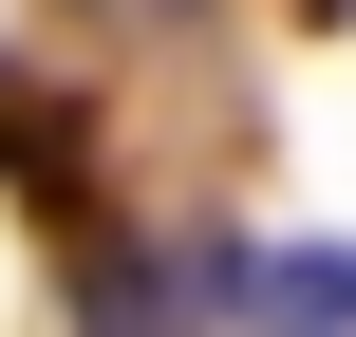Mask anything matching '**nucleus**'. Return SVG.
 Wrapping results in <instances>:
<instances>
[{"instance_id":"obj_2","label":"nucleus","mask_w":356,"mask_h":337,"mask_svg":"<svg viewBox=\"0 0 356 337\" xmlns=\"http://www.w3.org/2000/svg\"><path fill=\"white\" fill-rule=\"evenodd\" d=\"M75 319H94V337H188V281H169V263H94Z\"/></svg>"},{"instance_id":"obj_1","label":"nucleus","mask_w":356,"mask_h":337,"mask_svg":"<svg viewBox=\"0 0 356 337\" xmlns=\"http://www.w3.org/2000/svg\"><path fill=\"white\" fill-rule=\"evenodd\" d=\"M244 319L263 337H356V244H263L244 263Z\"/></svg>"}]
</instances>
